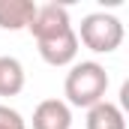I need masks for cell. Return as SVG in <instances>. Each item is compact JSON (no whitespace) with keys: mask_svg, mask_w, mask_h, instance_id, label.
I'll return each instance as SVG.
<instances>
[{"mask_svg":"<svg viewBox=\"0 0 129 129\" xmlns=\"http://www.w3.org/2000/svg\"><path fill=\"white\" fill-rule=\"evenodd\" d=\"M90 51L96 54H111L114 48H120L123 42V24L120 18L114 15H105V12H93L81 21V30L75 33Z\"/></svg>","mask_w":129,"mask_h":129,"instance_id":"7a4b0ae2","label":"cell"},{"mask_svg":"<svg viewBox=\"0 0 129 129\" xmlns=\"http://www.w3.org/2000/svg\"><path fill=\"white\" fill-rule=\"evenodd\" d=\"M0 129H27V126H24V117L15 108L0 105Z\"/></svg>","mask_w":129,"mask_h":129,"instance_id":"9c48e42d","label":"cell"},{"mask_svg":"<svg viewBox=\"0 0 129 129\" xmlns=\"http://www.w3.org/2000/svg\"><path fill=\"white\" fill-rule=\"evenodd\" d=\"M69 9L66 6H57V3H45V6H36V15H33L30 27L33 39H48V36H57V33L69 30Z\"/></svg>","mask_w":129,"mask_h":129,"instance_id":"3957f363","label":"cell"},{"mask_svg":"<svg viewBox=\"0 0 129 129\" xmlns=\"http://www.w3.org/2000/svg\"><path fill=\"white\" fill-rule=\"evenodd\" d=\"M87 129H126V117L114 102H96L87 108Z\"/></svg>","mask_w":129,"mask_h":129,"instance_id":"52a82bcc","label":"cell"},{"mask_svg":"<svg viewBox=\"0 0 129 129\" xmlns=\"http://www.w3.org/2000/svg\"><path fill=\"white\" fill-rule=\"evenodd\" d=\"M24 90V66L15 57H0V96H18Z\"/></svg>","mask_w":129,"mask_h":129,"instance_id":"ba28073f","label":"cell"},{"mask_svg":"<svg viewBox=\"0 0 129 129\" xmlns=\"http://www.w3.org/2000/svg\"><path fill=\"white\" fill-rule=\"evenodd\" d=\"M72 126V111L60 99H45L33 111V129H69Z\"/></svg>","mask_w":129,"mask_h":129,"instance_id":"5b68a950","label":"cell"},{"mask_svg":"<svg viewBox=\"0 0 129 129\" xmlns=\"http://www.w3.org/2000/svg\"><path fill=\"white\" fill-rule=\"evenodd\" d=\"M105 90H108V72H105V66L93 63V60L75 63L63 84L66 99L75 108H93L96 102L105 99Z\"/></svg>","mask_w":129,"mask_h":129,"instance_id":"6da1fadb","label":"cell"},{"mask_svg":"<svg viewBox=\"0 0 129 129\" xmlns=\"http://www.w3.org/2000/svg\"><path fill=\"white\" fill-rule=\"evenodd\" d=\"M36 45H39V54H42V60L48 66H69L75 60V54H78V36H75L72 27L57 33V36L39 39Z\"/></svg>","mask_w":129,"mask_h":129,"instance_id":"277c9868","label":"cell"},{"mask_svg":"<svg viewBox=\"0 0 129 129\" xmlns=\"http://www.w3.org/2000/svg\"><path fill=\"white\" fill-rule=\"evenodd\" d=\"M36 15L33 0H0V27L3 30H24Z\"/></svg>","mask_w":129,"mask_h":129,"instance_id":"8992f818","label":"cell"}]
</instances>
